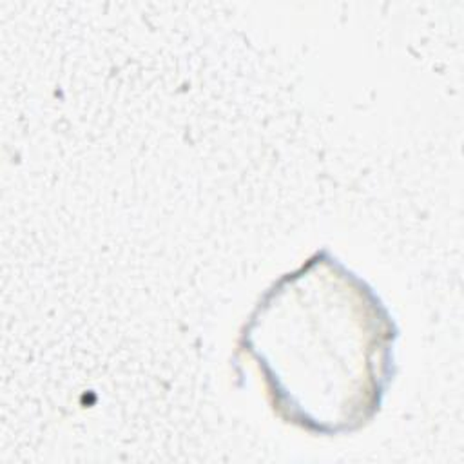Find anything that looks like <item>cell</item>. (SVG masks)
I'll return each mask as SVG.
<instances>
[{
  "instance_id": "6da1fadb",
  "label": "cell",
  "mask_w": 464,
  "mask_h": 464,
  "mask_svg": "<svg viewBox=\"0 0 464 464\" xmlns=\"http://www.w3.org/2000/svg\"><path fill=\"white\" fill-rule=\"evenodd\" d=\"M395 339L379 295L323 250L266 290L239 344L286 420L339 433L379 410L393 375Z\"/></svg>"
}]
</instances>
